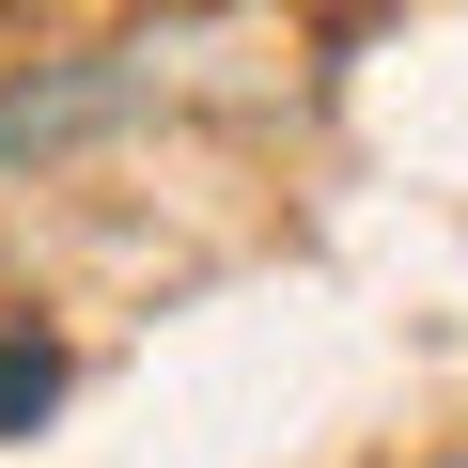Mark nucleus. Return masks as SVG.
Instances as JSON below:
<instances>
[{
    "mask_svg": "<svg viewBox=\"0 0 468 468\" xmlns=\"http://www.w3.org/2000/svg\"><path fill=\"white\" fill-rule=\"evenodd\" d=\"M48 406H63V344L48 328H0V437H32Z\"/></svg>",
    "mask_w": 468,
    "mask_h": 468,
    "instance_id": "obj_1",
    "label": "nucleus"
},
{
    "mask_svg": "<svg viewBox=\"0 0 468 468\" xmlns=\"http://www.w3.org/2000/svg\"><path fill=\"white\" fill-rule=\"evenodd\" d=\"M437 468H468V452H437Z\"/></svg>",
    "mask_w": 468,
    "mask_h": 468,
    "instance_id": "obj_2",
    "label": "nucleus"
}]
</instances>
